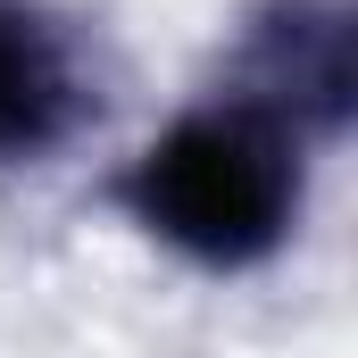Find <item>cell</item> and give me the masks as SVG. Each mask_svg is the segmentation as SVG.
Masks as SVG:
<instances>
[{"label": "cell", "instance_id": "6da1fadb", "mask_svg": "<svg viewBox=\"0 0 358 358\" xmlns=\"http://www.w3.org/2000/svg\"><path fill=\"white\" fill-rule=\"evenodd\" d=\"M134 217L208 267H242L267 259L292 225L300 167H292V125L267 117L259 100H225V108H192L167 125L134 176H125Z\"/></svg>", "mask_w": 358, "mask_h": 358}, {"label": "cell", "instance_id": "7a4b0ae2", "mask_svg": "<svg viewBox=\"0 0 358 358\" xmlns=\"http://www.w3.org/2000/svg\"><path fill=\"white\" fill-rule=\"evenodd\" d=\"M76 108H84V84H76L67 42L25 0H0V159L50 150L76 125Z\"/></svg>", "mask_w": 358, "mask_h": 358}, {"label": "cell", "instance_id": "3957f363", "mask_svg": "<svg viewBox=\"0 0 358 358\" xmlns=\"http://www.w3.org/2000/svg\"><path fill=\"white\" fill-rule=\"evenodd\" d=\"M259 84L267 92H242V100H259L283 125L334 117L350 100V25H342L334 0H292L267 34H259Z\"/></svg>", "mask_w": 358, "mask_h": 358}]
</instances>
